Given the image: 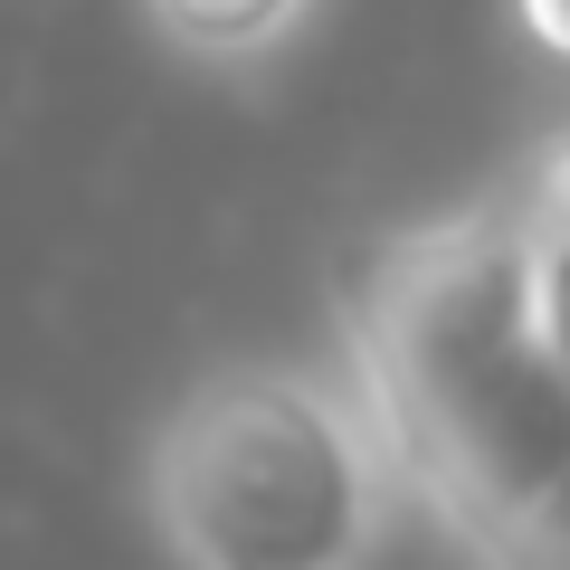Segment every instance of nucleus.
Instances as JSON below:
<instances>
[{
	"instance_id": "nucleus-4",
	"label": "nucleus",
	"mask_w": 570,
	"mask_h": 570,
	"mask_svg": "<svg viewBox=\"0 0 570 570\" xmlns=\"http://www.w3.org/2000/svg\"><path fill=\"white\" fill-rule=\"evenodd\" d=\"M142 10L190 67H257L266 48H285L305 29L314 0H142Z\"/></svg>"
},
{
	"instance_id": "nucleus-1",
	"label": "nucleus",
	"mask_w": 570,
	"mask_h": 570,
	"mask_svg": "<svg viewBox=\"0 0 570 570\" xmlns=\"http://www.w3.org/2000/svg\"><path fill=\"white\" fill-rule=\"evenodd\" d=\"M343 390L400 504L456 551L570 466V371L532 314L513 190L390 228L343 276Z\"/></svg>"
},
{
	"instance_id": "nucleus-3",
	"label": "nucleus",
	"mask_w": 570,
	"mask_h": 570,
	"mask_svg": "<svg viewBox=\"0 0 570 570\" xmlns=\"http://www.w3.org/2000/svg\"><path fill=\"white\" fill-rule=\"evenodd\" d=\"M504 190H513V247H523V285H532V314H542V343L570 371V134H551L523 163V181H504Z\"/></svg>"
},
{
	"instance_id": "nucleus-5",
	"label": "nucleus",
	"mask_w": 570,
	"mask_h": 570,
	"mask_svg": "<svg viewBox=\"0 0 570 570\" xmlns=\"http://www.w3.org/2000/svg\"><path fill=\"white\" fill-rule=\"evenodd\" d=\"M466 561H475V570H570V466L551 475L513 523H494Z\"/></svg>"
},
{
	"instance_id": "nucleus-2",
	"label": "nucleus",
	"mask_w": 570,
	"mask_h": 570,
	"mask_svg": "<svg viewBox=\"0 0 570 570\" xmlns=\"http://www.w3.org/2000/svg\"><path fill=\"white\" fill-rule=\"evenodd\" d=\"M142 513L171 570H371L400 485L343 371L219 362L153 428Z\"/></svg>"
},
{
	"instance_id": "nucleus-6",
	"label": "nucleus",
	"mask_w": 570,
	"mask_h": 570,
	"mask_svg": "<svg viewBox=\"0 0 570 570\" xmlns=\"http://www.w3.org/2000/svg\"><path fill=\"white\" fill-rule=\"evenodd\" d=\"M513 20H523V39H532V48L570 58V0H513Z\"/></svg>"
}]
</instances>
